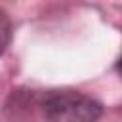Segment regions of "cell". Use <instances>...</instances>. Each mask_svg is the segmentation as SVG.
<instances>
[{
  "instance_id": "6da1fadb",
  "label": "cell",
  "mask_w": 122,
  "mask_h": 122,
  "mask_svg": "<svg viewBox=\"0 0 122 122\" xmlns=\"http://www.w3.org/2000/svg\"><path fill=\"white\" fill-rule=\"evenodd\" d=\"M44 122H97L103 105L76 90H50L40 101Z\"/></svg>"
},
{
  "instance_id": "7a4b0ae2",
  "label": "cell",
  "mask_w": 122,
  "mask_h": 122,
  "mask_svg": "<svg viewBox=\"0 0 122 122\" xmlns=\"http://www.w3.org/2000/svg\"><path fill=\"white\" fill-rule=\"evenodd\" d=\"M11 40V21L4 10H0V55L6 51L8 44Z\"/></svg>"
}]
</instances>
